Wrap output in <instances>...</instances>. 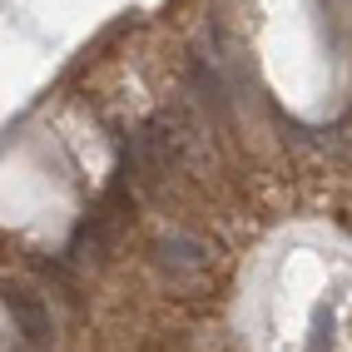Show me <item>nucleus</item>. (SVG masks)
<instances>
[{
	"label": "nucleus",
	"mask_w": 352,
	"mask_h": 352,
	"mask_svg": "<svg viewBox=\"0 0 352 352\" xmlns=\"http://www.w3.org/2000/svg\"><path fill=\"white\" fill-rule=\"evenodd\" d=\"M159 268L169 278H179V283H194V278L208 268V253H204L199 239H164L159 243Z\"/></svg>",
	"instance_id": "1"
},
{
	"label": "nucleus",
	"mask_w": 352,
	"mask_h": 352,
	"mask_svg": "<svg viewBox=\"0 0 352 352\" xmlns=\"http://www.w3.org/2000/svg\"><path fill=\"white\" fill-rule=\"evenodd\" d=\"M6 308H10V318L20 322V333H25L30 342H50V313H45V302L35 298V293H25V288H10L6 293Z\"/></svg>",
	"instance_id": "2"
},
{
	"label": "nucleus",
	"mask_w": 352,
	"mask_h": 352,
	"mask_svg": "<svg viewBox=\"0 0 352 352\" xmlns=\"http://www.w3.org/2000/svg\"><path fill=\"white\" fill-rule=\"evenodd\" d=\"M308 352H333V308L318 302L313 308V333H308Z\"/></svg>",
	"instance_id": "3"
}]
</instances>
